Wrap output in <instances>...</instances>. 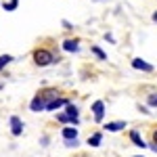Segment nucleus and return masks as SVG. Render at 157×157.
I'll list each match as a JSON object with an SVG mask.
<instances>
[{"instance_id":"obj_1","label":"nucleus","mask_w":157,"mask_h":157,"mask_svg":"<svg viewBox=\"0 0 157 157\" xmlns=\"http://www.w3.org/2000/svg\"><path fill=\"white\" fill-rule=\"evenodd\" d=\"M55 61V57L50 55L48 50H44V48H38L36 52H34V63L36 65H40V67H46V65H50Z\"/></svg>"},{"instance_id":"obj_2","label":"nucleus","mask_w":157,"mask_h":157,"mask_svg":"<svg viewBox=\"0 0 157 157\" xmlns=\"http://www.w3.org/2000/svg\"><path fill=\"white\" fill-rule=\"evenodd\" d=\"M46 103H48V98L44 97V94H36V97L32 98V103H29V109H32L34 113L46 111Z\"/></svg>"},{"instance_id":"obj_3","label":"nucleus","mask_w":157,"mask_h":157,"mask_svg":"<svg viewBox=\"0 0 157 157\" xmlns=\"http://www.w3.org/2000/svg\"><path fill=\"white\" fill-rule=\"evenodd\" d=\"M9 124H11V132H13V136H21V134H23V121H21V117H17V115H11V117H9Z\"/></svg>"},{"instance_id":"obj_4","label":"nucleus","mask_w":157,"mask_h":157,"mask_svg":"<svg viewBox=\"0 0 157 157\" xmlns=\"http://www.w3.org/2000/svg\"><path fill=\"white\" fill-rule=\"evenodd\" d=\"M63 105H67V98H59V97H55V98H50L48 103H46V111H57V109L63 107Z\"/></svg>"},{"instance_id":"obj_5","label":"nucleus","mask_w":157,"mask_h":157,"mask_svg":"<svg viewBox=\"0 0 157 157\" xmlns=\"http://www.w3.org/2000/svg\"><path fill=\"white\" fill-rule=\"evenodd\" d=\"M92 111H94V120L101 121L103 115H105V103H103V101H94V103H92Z\"/></svg>"},{"instance_id":"obj_6","label":"nucleus","mask_w":157,"mask_h":157,"mask_svg":"<svg viewBox=\"0 0 157 157\" xmlns=\"http://www.w3.org/2000/svg\"><path fill=\"white\" fill-rule=\"evenodd\" d=\"M132 67H134V69H140V71H153V65L147 63V61H143V59H134L132 61Z\"/></svg>"},{"instance_id":"obj_7","label":"nucleus","mask_w":157,"mask_h":157,"mask_svg":"<svg viewBox=\"0 0 157 157\" xmlns=\"http://www.w3.org/2000/svg\"><path fill=\"white\" fill-rule=\"evenodd\" d=\"M65 113L69 115L71 124H78V121H80V117H78V107H75V105H69V103H67V105H65Z\"/></svg>"},{"instance_id":"obj_8","label":"nucleus","mask_w":157,"mask_h":157,"mask_svg":"<svg viewBox=\"0 0 157 157\" xmlns=\"http://www.w3.org/2000/svg\"><path fill=\"white\" fill-rule=\"evenodd\" d=\"M105 128H107V132H120L126 128V121H109Z\"/></svg>"},{"instance_id":"obj_9","label":"nucleus","mask_w":157,"mask_h":157,"mask_svg":"<svg viewBox=\"0 0 157 157\" xmlns=\"http://www.w3.org/2000/svg\"><path fill=\"white\" fill-rule=\"evenodd\" d=\"M130 138H132V143H134L136 147H140V149H145V147H147L145 140H143V136L136 132V130H132V132H130Z\"/></svg>"},{"instance_id":"obj_10","label":"nucleus","mask_w":157,"mask_h":157,"mask_svg":"<svg viewBox=\"0 0 157 157\" xmlns=\"http://www.w3.org/2000/svg\"><path fill=\"white\" fill-rule=\"evenodd\" d=\"M78 48H80L78 46V40H65L63 42V50H67V52H75Z\"/></svg>"},{"instance_id":"obj_11","label":"nucleus","mask_w":157,"mask_h":157,"mask_svg":"<svg viewBox=\"0 0 157 157\" xmlns=\"http://www.w3.org/2000/svg\"><path fill=\"white\" fill-rule=\"evenodd\" d=\"M17 6H19V0H9V2H2V9H4L6 13L17 11Z\"/></svg>"},{"instance_id":"obj_12","label":"nucleus","mask_w":157,"mask_h":157,"mask_svg":"<svg viewBox=\"0 0 157 157\" xmlns=\"http://www.w3.org/2000/svg\"><path fill=\"white\" fill-rule=\"evenodd\" d=\"M101 140H103V134L97 132V134H92V136L88 138V145H90V147H98V145H101Z\"/></svg>"},{"instance_id":"obj_13","label":"nucleus","mask_w":157,"mask_h":157,"mask_svg":"<svg viewBox=\"0 0 157 157\" xmlns=\"http://www.w3.org/2000/svg\"><path fill=\"white\" fill-rule=\"evenodd\" d=\"M63 138H78V128H63Z\"/></svg>"},{"instance_id":"obj_14","label":"nucleus","mask_w":157,"mask_h":157,"mask_svg":"<svg viewBox=\"0 0 157 157\" xmlns=\"http://www.w3.org/2000/svg\"><path fill=\"white\" fill-rule=\"evenodd\" d=\"M11 61H13L11 55H0V71H2V69H4V67H6Z\"/></svg>"},{"instance_id":"obj_15","label":"nucleus","mask_w":157,"mask_h":157,"mask_svg":"<svg viewBox=\"0 0 157 157\" xmlns=\"http://www.w3.org/2000/svg\"><path fill=\"white\" fill-rule=\"evenodd\" d=\"M92 52H94V55H97V57H98L101 61H107V55H105L103 50L98 48V46H92Z\"/></svg>"},{"instance_id":"obj_16","label":"nucleus","mask_w":157,"mask_h":157,"mask_svg":"<svg viewBox=\"0 0 157 157\" xmlns=\"http://www.w3.org/2000/svg\"><path fill=\"white\" fill-rule=\"evenodd\" d=\"M57 120L63 121V124H71V120H69V115H67V113H59V115H57Z\"/></svg>"},{"instance_id":"obj_17","label":"nucleus","mask_w":157,"mask_h":157,"mask_svg":"<svg viewBox=\"0 0 157 157\" xmlns=\"http://www.w3.org/2000/svg\"><path fill=\"white\" fill-rule=\"evenodd\" d=\"M80 145V143H78V138H65V147H69V149H71V147H78Z\"/></svg>"},{"instance_id":"obj_18","label":"nucleus","mask_w":157,"mask_h":157,"mask_svg":"<svg viewBox=\"0 0 157 157\" xmlns=\"http://www.w3.org/2000/svg\"><path fill=\"white\" fill-rule=\"evenodd\" d=\"M149 101V105H153V107H157V94H151V97L147 98Z\"/></svg>"},{"instance_id":"obj_19","label":"nucleus","mask_w":157,"mask_h":157,"mask_svg":"<svg viewBox=\"0 0 157 157\" xmlns=\"http://www.w3.org/2000/svg\"><path fill=\"white\" fill-rule=\"evenodd\" d=\"M40 143H42V147H48V138H46V136H42V138H40Z\"/></svg>"},{"instance_id":"obj_20","label":"nucleus","mask_w":157,"mask_h":157,"mask_svg":"<svg viewBox=\"0 0 157 157\" xmlns=\"http://www.w3.org/2000/svg\"><path fill=\"white\" fill-rule=\"evenodd\" d=\"M63 27H65V29H73V25L69 23V21H63Z\"/></svg>"},{"instance_id":"obj_21","label":"nucleus","mask_w":157,"mask_h":157,"mask_svg":"<svg viewBox=\"0 0 157 157\" xmlns=\"http://www.w3.org/2000/svg\"><path fill=\"white\" fill-rule=\"evenodd\" d=\"M153 140H155V143H157V130H155V134H153Z\"/></svg>"},{"instance_id":"obj_22","label":"nucleus","mask_w":157,"mask_h":157,"mask_svg":"<svg viewBox=\"0 0 157 157\" xmlns=\"http://www.w3.org/2000/svg\"><path fill=\"white\" fill-rule=\"evenodd\" d=\"M153 19H155V21H157V11H155V13H153Z\"/></svg>"},{"instance_id":"obj_23","label":"nucleus","mask_w":157,"mask_h":157,"mask_svg":"<svg viewBox=\"0 0 157 157\" xmlns=\"http://www.w3.org/2000/svg\"><path fill=\"white\" fill-rule=\"evenodd\" d=\"M136 157H143V155H136Z\"/></svg>"}]
</instances>
